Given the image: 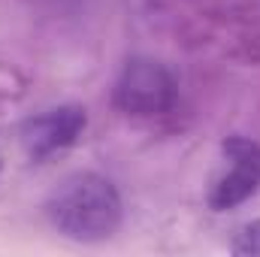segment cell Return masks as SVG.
I'll return each mask as SVG.
<instances>
[{
    "instance_id": "obj_1",
    "label": "cell",
    "mask_w": 260,
    "mask_h": 257,
    "mask_svg": "<svg viewBox=\"0 0 260 257\" xmlns=\"http://www.w3.org/2000/svg\"><path fill=\"white\" fill-rule=\"evenodd\" d=\"M43 209L49 224L61 236L82 245L112 239L124 221V203L118 188L112 185V179L91 170L64 176L46 197Z\"/></svg>"
},
{
    "instance_id": "obj_2",
    "label": "cell",
    "mask_w": 260,
    "mask_h": 257,
    "mask_svg": "<svg viewBox=\"0 0 260 257\" xmlns=\"http://www.w3.org/2000/svg\"><path fill=\"white\" fill-rule=\"evenodd\" d=\"M115 106L133 118L167 115L176 103V79L164 64L151 58H130L115 79Z\"/></svg>"
},
{
    "instance_id": "obj_3",
    "label": "cell",
    "mask_w": 260,
    "mask_h": 257,
    "mask_svg": "<svg viewBox=\"0 0 260 257\" xmlns=\"http://www.w3.org/2000/svg\"><path fill=\"white\" fill-rule=\"evenodd\" d=\"M221 151L230 160V170L212 185L209 206L215 212L236 209L260 191V142L248 136H227Z\"/></svg>"
},
{
    "instance_id": "obj_4",
    "label": "cell",
    "mask_w": 260,
    "mask_h": 257,
    "mask_svg": "<svg viewBox=\"0 0 260 257\" xmlns=\"http://www.w3.org/2000/svg\"><path fill=\"white\" fill-rule=\"evenodd\" d=\"M85 124H88L85 109L67 103V106H55V109H46V112L24 118L18 127V139H21V148L30 160H46L70 145H76Z\"/></svg>"
},
{
    "instance_id": "obj_5",
    "label": "cell",
    "mask_w": 260,
    "mask_h": 257,
    "mask_svg": "<svg viewBox=\"0 0 260 257\" xmlns=\"http://www.w3.org/2000/svg\"><path fill=\"white\" fill-rule=\"evenodd\" d=\"M230 251L236 257H260V218L242 224L233 239H230Z\"/></svg>"
},
{
    "instance_id": "obj_6",
    "label": "cell",
    "mask_w": 260,
    "mask_h": 257,
    "mask_svg": "<svg viewBox=\"0 0 260 257\" xmlns=\"http://www.w3.org/2000/svg\"><path fill=\"white\" fill-rule=\"evenodd\" d=\"M3 160H6V154H3V142H0V173H3Z\"/></svg>"
}]
</instances>
